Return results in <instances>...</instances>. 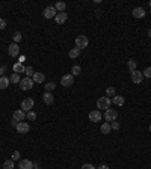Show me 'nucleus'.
<instances>
[{
  "label": "nucleus",
  "mask_w": 151,
  "mask_h": 169,
  "mask_svg": "<svg viewBox=\"0 0 151 169\" xmlns=\"http://www.w3.org/2000/svg\"><path fill=\"white\" fill-rule=\"evenodd\" d=\"M111 104H112V101H111L109 97H100V98L97 100V107H98V109L107 110V109H111Z\"/></svg>",
  "instance_id": "f257e3e1"
},
{
  "label": "nucleus",
  "mask_w": 151,
  "mask_h": 169,
  "mask_svg": "<svg viewBox=\"0 0 151 169\" xmlns=\"http://www.w3.org/2000/svg\"><path fill=\"white\" fill-rule=\"evenodd\" d=\"M42 15H44V18L51 20V18H54V17L58 15V11H56V8H54V6H47V8L44 9Z\"/></svg>",
  "instance_id": "f03ea898"
},
{
  "label": "nucleus",
  "mask_w": 151,
  "mask_h": 169,
  "mask_svg": "<svg viewBox=\"0 0 151 169\" xmlns=\"http://www.w3.org/2000/svg\"><path fill=\"white\" fill-rule=\"evenodd\" d=\"M33 104H35V101H33L32 98H24V100L21 101V110H24V112H30L32 107H33Z\"/></svg>",
  "instance_id": "7ed1b4c3"
},
{
  "label": "nucleus",
  "mask_w": 151,
  "mask_h": 169,
  "mask_svg": "<svg viewBox=\"0 0 151 169\" xmlns=\"http://www.w3.org/2000/svg\"><path fill=\"white\" fill-rule=\"evenodd\" d=\"M33 80L30 79V77H26V79H21V82H20V88L23 89V91H29V89H32L33 88Z\"/></svg>",
  "instance_id": "20e7f679"
},
{
  "label": "nucleus",
  "mask_w": 151,
  "mask_h": 169,
  "mask_svg": "<svg viewBox=\"0 0 151 169\" xmlns=\"http://www.w3.org/2000/svg\"><path fill=\"white\" fill-rule=\"evenodd\" d=\"M76 47H77L79 50L88 47V38H86L85 35H79V36L76 38Z\"/></svg>",
  "instance_id": "39448f33"
},
{
  "label": "nucleus",
  "mask_w": 151,
  "mask_h": 169,
  "mask_svg": "<svg viewBox=\"0 0 151 169\" xmlns=\"http://www.w3.org/2000/svg\"><path fill=\"white\" fill-rule=\"evenodd\" d=\"M118 118V112H116V109H107L106 110V113H104V119L107 121V122H112Z\"/></svg>",
  "instance_id": "423d86ee"
},
{
  "label": "nucleus",
  "mask_w": 151,
  "mask_h": 169,
  "mask_svg": "<svg viewBox=\"0 0 151 169\" xmlns=\"http://www.w3.org/2000/svg\"><path fill=\"white\" fill-rule=\"evenodd\" d=\"M8 54H9L11 57H17V56L20 54V47H18V44L12 42V44L8 47Z\"/></svg>",
  "instance_id": "0eeeda50"
},
{
  "label": "nucleus",
  "mask_w": 151,
  "mask_h": 169,
  "mask_svg": "<svg viewBox=\"0 0 151 169\" xmlns=\"http://www.w3.org/2000/svg\"><path fill=\"white\" fill-rule=\"evenodd\" d=\"M88 116H89V121H91V122H98V121L103 118V115H101L100 110H91Z\"/></svg>",
  "instance_id": "6e6552de"
},
{
  "label": "nucleus",
  "mask_w": 151,
  "mask_h": 169,
  "mask_svg": "<svg viewBox=\"0 0 151 169\" xmlns=\"http://www.w3.org/2000/svg\"><path fill=\"white\" fill-rule=\"evenodd\" d=\"M61 83L64 84V86H71V84H74V76L73 74H65V76H62V79H61Z\"/></svg>",
  "instance_id": "1a4fd4ad"
},
{
  "label": "nucleus",
  "mask_w": 151,
  "mask_h": 169,
  "mask_svg": "<svg viewBox=\"0 0 151 169\" xmlns=\"http://www.w3.org/2000/svg\"><path fill=\"white\" fill-rule=\"evenodd\" d=\"M132 80H133V83H136V84L142 83V80H144V74H142L141 71L135 70V71L132 73Z\"/></svg>",
  "instance_id": "9d476101"
},
{
  "label": "nucleus",
  "mask_w": 151,
  "mask_h": 169,
  "mask_svg": "<svg viewBox=\"0 0 151 169\" xmlns=\"http://www.w3.org/2000/svg\"><path fill=\"white\" fill-rule=\"evenodd\" d=\"M29 130H30V127H29V124H27V122H24V121L17 122V131H18V133L26 134V133H29Z\"/></svg>",
  "instance_id": "9b49d317"
},
{
  "label": "nucleus",
  "mask_w": 151,
  "mask_h": 169,
  "mask_svg": "<svg viewBox=\"0 0 151 169\" xmlns=\"http://www.w3.org/2000/svg\"><path fill=\"white\" fill-rule=\"evenodd\" d=\"M24 118H26V112H24V110L18 109V110H15V112H14V121L21 122V121H24Z\"/></svg>",
  "instance_id": "f8f14e48"
},
{
  "label": "nucleus",
  "mask_w": 151,
  "mask_h": 169,
  "mask_svg": "<svg viewBox=\"0 0 151 169\" xmlns=\"http://www.w3.org/2000/svg\"><path fill=\"white\" fill-rule=\"evenodd\" d=\"M18 169H33V163L30 160H27V159H23L18 163Z\"/></svg>",
  "instance_id": "ddd939ff"
},
{
  "label": "nucleus",
  "mask_w": 151,
  "mask_h": 169,
  "mask_svg": "<svg viewBox=\"0 0 151 169\" xmlns=\"http://www.w3.org/2000/svg\"><path fill=\"white\" fill-rule=\"evenodd\" d=\"M54 20H56L58 24H64L68 20V15H67V12H58V15L54 17Z\"/></svg>",
  "instance_id": "4468645a"
},
{
  "label": "nucleus",
  "mask_w": 151,
  "mask_h": 169,
  "mask_svg": "<svg viewBox=\"0 0 151 169\" xmlns=\"http://www.w3.org/2000/svg\"><path fill=\"white\" fill-rule=\"evenodd\" d=\"M42 101L47 104V106H50V104H53V101H54V98H53V95H51V92H44V95H42Z\"/></svg>",
  "instance_id": "2eb2a0df"
},
{
  "label": "nucleus",
  "mask_w": 151,
  "mask_h": 169,
  "mask_svg": "<svg viewBox=\"0 0 151 169\" xmlns=\"http://www.w3.org/2000/svg\"><path fill=\"white\" fill-rule=\"evenodd\" d=\"M133 17L135 18H144L145 17V9L144 8H135L133 9Z\"/></svg>",
  "instance_id": "dca6fc26"
},
{
  "label": "nucleus",
  "mask_w": 151,
  "mask_h": 169,
  "mask_svg": "<svg viewBox=\"0 0 151 169\" xmlns=\"http://www.w3.org/2000/svg\"><path fill=\"white\" fill-rule=\"evenodd\" d=\"M112 101H113V104H115V106H124V103H125V98H124L122 95H115Z\"/></svg>",
  "instance_id": "f3484780"
},
{
  "label": "nucleus",
  "mask_w": 151,
  "mask_h": 169,
  "mask_svg": "<svg viewBox=\"0 0 151 169\" xmlns=\"http://www.w3.org/2000/svg\"><path fill=\"white\" fill-rule=\"evenodd\" d=\"M32 80H33V83H42L45 80V76H44V73H35Z\"/></svg>",
  "instance_id": "a211bd4d"
},
{
  "label": "nucleus",
  "mask_w": 151,
  "mask_h": 169,
  "mask_svg": "<svg viewBox=\"0 0 151 169\" xmlns=\"http://www.w3.org/2000/svg\"><path fill=\"white\" fill-rule=\"evenodd\" d=\"M101 133L103 134H109L111 133V130H112V127H111V122H104V124H101Z\"/></svg>",
  "instance_id": "6ab92c4d"
},
{
  "label": "nucleus",
  "mask_w": 151,
  "mask_h": 169,
  "mask_svg": "<svg viewBox=\"0 0 151 169\" xmlns=\"http://www.w3.org/2000/svg\"><path fill=\"white\" fill-rule=\"evenodd\" d=\"M54 8H56L58 12H65V9H67V3H65V2H58Z\"/></svg>",
  "instance_id": "aec40b11"
},
{
  "label": "nucleus",
  "mask_w": 151,
  "mask_h": 169,
  "mask_svg": "<svg viewBox=\"0 0 151 169\" xmlns=\"http://www.w3.org/2000/svg\"><path fill=\"white\" fill-rule=\"evenodd\" d=\"M24 67H23V64H20V62H17V64H14V73H17V74H20V73H24Z\"/></svg>",
  "instance_id": "412c9836"
},
{
  "label": "nucleus",
  "mask_w": 151,
  "mask_h": 169,
  "mask_svg": "<svg viewBox=\"0 0 151 169\" xmlns=\"http://www.w3.org/2000/svg\"><path fill=\"white\" fill-rule=\"evenodd\" d=\"M9 83H11V82H9L8 77H5V76L0 77V89H6V88L9 86Z\"/></svg>",
  "instance_id": "4be33fe9"
},
{
  "label": "nucleus",
  "mask_w": 151,
  "mask_h": 169,
  "mask_svg": "<svg viewBox=\"0 0 151 169\" xmlns=\"http://www.w3.org/2000/svg\"><path fill=\"white\" fill-rule=\"evenodd\" d=\"M127 67H128V70H130V73H133L135 70H136V59H128V62H127Z\"/></svg>",
  "instance_id": "5701e85b"
},
{
  "label": "nucleus",
  "mask_w": 151,
  "mask_h": 169,
  "mask_svg": "<svg viewBox=\"0 0 151 169\" xmlns=\"http://www.w3.org/2000/svg\"><path fill=\"white\" fill-rule=\"evenodd\" d=\"M68 56L71 57V59H74V57H79L80 56V50L76 47V48H71L70 51H68Z\"/></svg>",
  "instance_id": "b1692460"
},
{
  "label": "nucleus",
  "mask_w": 151,
  "mask_h": 169,
  "mask_svg": "<svg viewBox=\"0 0 151 169\" xmlns=\"http://www.w3.org/2000/svg\"><path fill=\"white\" fill-rule=\"evenodd\" d=\"M9 82H11V83H20L21 79H20V76H18L17 73H12L11 77H9Z\"/></svg>",
  "instance_id": "393cba45"
},
{
  "label": "nucleus",
  "mask_w": 151,
  "mask_h": 169,
  "mask_svg": "<svg viewBox=\"0 0 151 169\" xmlns=\"http://www.w3.org/2000/svg\"><path fill=\"white\" fill-rule=\"evenodd\" d=\"M3 169H14V160H6L3 162Z\"/></svg>",
  "instance_id": "a878e982"
},
{
  "label": "nucleus",
  "mask_w": 151,
  "mask_h": 169,
  "mask_svg": "<svg viewBox=\"0 0 151 169\" xmlns=\"http://www.w3.org/2000/svg\"><path fill=\"white\" fill-rule=\"evenodd\" d=\"M82 73V67H79V65H74L73 68H71V74L73 76H79Z\"/></svg>",
  "instance_id": "bb28decb"
},
{
  "label": "nucleus",
  "mask_w": 151,
  "mask_h": 169,
  "mask_svg": "<svg viewBox=\"0 0 151 169\" xmlns=\"http://www.w3.org/2000/svg\"><path fill=\"white\" fill-rule=\"evenodd\" d=\"M24 73H26V76H27V77H33V74H35V71H33V68H32V67H27V68L24 70Z\"/></svg>",
  "instance_id": "cd10ccee"
},
{
  "label": "nucleus",
  "mask_w": 151,
  "mask_h": 169,
  "mask_svg": "<svg viewBox=\"0 0 151 169\" xmlns=\"http://www.w3.org/2000/svg\"><path fill=\"white\" fill-rule=\"evenodd\" d=\"M26 116H27V119H29V121H35V119H37V113H35L33 110L27 112V115H26Z\"/></svg>",
  "instance_id": "c85d7f7f"
},
{
  "label": "nucleus",
  "mask_w": 151,
  "mask_h": 169,
  "mask_svg": "<svg viewBox=\"0 0 151 169\" xmlns=\"http://www.w3.org/2000/svg\"><path fill=\"white\" fill-rule=\"evenodd\" d=\"M56 88V83H53V82H50V83L45 84V92H51L53 89Z\"/></svg>",
  "instance_id": "c756f323"
},
{
  "label": "nucleus",
  "mask_w": 151,
  "mask_h": 169,
  "mask_svg": "<svg viewBox=\"0 0 151 169\" xmlns=\"http://www.w3.org/2000/svg\"><path fill=\"white\" fill-rule=\"evenodd\" d=\"M106 97H115V88L109 86V88L106 89Z\"/></svg>",
  "instance_id": "7c9ffc66"
},
{
  "label": "nucleus",
  "mask_w": 151,
  "mask_h": 169,
  "mask_svg": "<svg viewBox=\"0 0 151 169\" xmlns=\"http://www.w3.org/2000/svg\"><path fill=\"white\" fill-rule=\"evenodd\" d=\"M12 38H14V42L17 44V42L21 41V38H23V36H21V33H20V32H15V33L12 35Z\"/></svg>",
  "instance_id": "2f4dec72"
},
{
  "label": "nucleus",
  "mask_w": 151,
  "mask_h": 169,
  "mask_svg": "<svg viewBox=\"0 0 151 169\" xmlns=\"http://www.w3.org/2000/svg\"><path fill=\"white\" fill-rule=\"evenodd\" d=\"M142 74H144V77H147V79H151V67L145 68V70L142 71Z\"/></svg>",
  "instance_id": "473e14b6"
},
{
  "label": "nucleus",
  "mask_w": 151,
  "mask_h": 169,
  "mask_svg": "<svg viewBox=\"0 0 151 169\" xmlns=\"http://www.w3.org/2000/svg\"><path fill=\"white\" fill-rule=\"evenodd\" d=\"M12 160L15 162V160H20V151H14L12 153Z\"/></svg>",
  "instance_id": "72a5a7b5"
},
{
  "label": "nucleus",
  "mask_w": 151,
  "mask_h": 169,
  "mask_svg": "<svg viewBox=\"0 0 151 169\" xmlns=\"http://www.w3.org/2000/svg\"><path fill=\"white\" fill-rule=\"evenodd\" d=\"M111 127H112L113 130H119V124H118L116 121H112V122H111Z\"/></svg>",
  "instance_id": "f704fd0d"
},
{
  "label": "nucleus",
  "mask_w": 151,
  "mask_h": 169,
  "mask_svg": "<svg viewBox=\"0 0 151 169\" xmlns=\"http://www.w3.org/2000/svg\"><path fill=\"white\" fill-rule=\"evenodd\" d=\"M5 27H6V21L3 18H0V30H3Z\"/></svg>",
  "instance_id": "c9c22d12"
},
{
  "label": "nucleus",
  "mask_w": 151,
  "mask_h": 169,
  "mask_svg": "<svg viewBox=\"0 0 151 169\" xmlns=\"http://www.w3.org/2000/svg\"><path fill=\"white\" fill-rule=\"evenodd\" d=\"M82 169H95V168H94L91 163H85V165L82 166Z\"/></svg>",
  "instance_id": "e433bc0d"
},
{
  "label": "nucleus",
  "mask_w": 151,
  "mask_h": 169,
  "mask_svg": "<svg viewBox=\"0 0 151 169\" xmlns=\"http://www.w3.org/2000/svg\"><path fill=\"white\" fill-rule=\"evenodd\" d=\"M5 70H6V67H5V65H3V67L0 65V76H2V77H3V73H5Z\"/></svg>",
  "instance_id": "4c0bfd02"
},
{
  "label": "nucleus",
  "mask_w": 151,
  "mask_h": 169,
  "mask_svg": "<svg viewBox=\"0 0 151 169\" xmlns=\"http://www.w3.org/2000/svg\"><path fill=\"white\" fill-rule=\"evenodd\" d=\"M24 60H26V57H24V56H20V60H18V62H20V64H23Z\"/></svg>",
  "instance_id": "58836bf2"
},
{
  "label": "nucleus",
  "mask_w": 151,
  "mask_h": 169,
  "mask_svg": "<svg viewBox=\"0 0 151 169\" xmlns=\"http://www.w3.org/2000/svg\"><path fill=\"white\" fill-rule=\"evenodd\" d=\"M98 169H109V166H107V165H100Z\"/></svg>",
  "instance_id": "ea45409f"
},
{
  "label": "nucleus",
  "mask_w": 151,
  "mask_h": 169,
  "mask_svg": "<svg viewBox=\"0 0 151 169\" xmlns=\"http://www.w3.org/2000/svg\"><path fill=\"white\" fill-rule=\"evenodd\" d=\"M148 38H151V29H148Z\"/></svg>",
  "instance_id": "a19ab883"
},
{
  "label": "nucleus",
  "mask_w": 151,
  "mask_h": 169,
  "mask_svg": "<svg viewBox=\"0 0 151 169\" xmlns=\"http://www.w3.org/2000/svg\"><path fill=\"white\" fill-rule=\"evenodd\" d=\"M33 169H39V168H38V165H37V163H33Z\"/></svg>",
  "instance_id": "79ce46f5"
},
{
  "label": "nucleus",
  "mask_w": 151,
  "mask_h": 169,
  "mask_svg": "<svg viewBox=\"0 0 151 169\" xmlns=\"http://www.w3.org/2000/svg\"><path fill=\"white\" fill-rule=\"evenodd\" d=\"M150 133H151V126H150Z\"/></svg>",
  "instance_id": "37998d69"
},
{
  "label": "nucleus",
  "mask_w": 151,
  "mask_h": 169,
  "mask_svg": "<svg viewBox=\"0 0 151 169\" xmlns=\"http://www.w3.org/2000/svg\"><path fill=\"white\" fill-rule=\"evenodd\" d=\"M150 6H151V2H150Z\"/></svg>",
  "instance_id": "c03bdc74"
}]
</instances>
